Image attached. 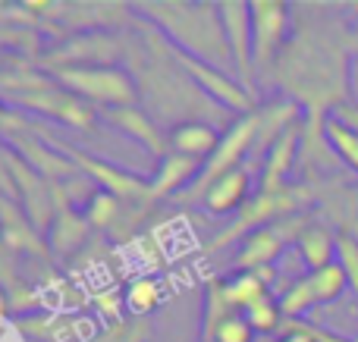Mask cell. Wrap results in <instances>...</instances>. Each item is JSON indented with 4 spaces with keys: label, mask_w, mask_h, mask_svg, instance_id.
Here are the masks:
<instances>
[{
    "label": "cell",
    "mask_w": 358,
    "mask_h": 342,
    "mask_svg": "<svg viewBox=\"0 0 358 342\" xmlns=\"http://www.w3.org/2000/svg\"><path fill=\"white\" fill-rule=\"evenodd\" d=\"M299 142H302V132H299L296 126H289V129L267 148L264 176H261V192L273 195V192H283L286 188V176H289L292 163H296Z\"/></svg>",
    "instance_id": "11"
},
{
    "label": "cell",
    "mask_w": 358,
    "mask_h": 342,
    "mask_svg": "<svg viewBox=\"0 0 358 342\" xmlns=\"http://www.w3.org/2000/svg\"><path fill=\"white\" fill-rule=\"evenodd\" d=\"M6 167H10V173H13V182L22 186V198H25L29 214L35 217L38 226H44L50 217V198H48V188H44V179L35 170H29L25 161H19V157H13V154H6Z\"/></svg>",
    "instance_id": "14"
},
{
    "label": "cell",
    "mask_w": 358,
    "mask_h": 342,
    "mask_svg": "<svg viewBox=\"0 0 358 342\" xmlns=\"http://www.w3.org/2000/svg\"><path fill=\"white\" fill-rule=\"evenodd\" d=\"M299 255L308 264V270H324L336 264V236L330 226L324 223H308L299 236Z\"/></svg>",
    "instance_id": "17"
},
{
    "label": "cell",
    "mask_w": 358,
    "mask_h": 342,
    "mask_svg": "<svg viewBox=\"0 0 358 342\" xmlns=\"http://www.w3.org/2000/svg\"><path fill=\"white\" fill-rule=\"evenodd\" d=\"M6 311V302H3V295H0V314H3Z\"/></svg>",
    "instance_id": "29"
},
{
    "label": "cell",
    "mask_w": 358,
    "mask_h": 342,
    "mask_svg": "<svg viewBox=\"0 0 358 342\" xmlns=\"http://www.w3.org/2000/svg\"><path fill=\"white\" fill-rule=\"evenodd\" d=\"M104 117L110 119L117 129H123L129 138H136V142H142L145 148L151 151V154L157 157H167L164 151H167V142L161 138V132H157V126L148 119V113L138 110V107H107Z\"/></svg>",
    "instance_id": "12"
},
{
    "label": "cell",
    "mask_w": 358,
    "mask_h": 342,
    "mask_svg": "<svg viewBox=\"0 0 358 342\" xmlns=\"http://www.w3.org/2000/svg\"><path fill=\"white\" fill-rule=\"evenodd\" d=\"M220 22L227 31V44L233 54V66L239 73V85L255 98V47H252V3L223 0L217 3Z\"/></svg>",
    "instance_id": "8"
},
{
    "label": "cell",
    "mask_w": 358,
    "mask_h": 342,
    "mask_svg": "<svg viewBox=\"0 0 358 342\" xmlns=\"http://www.w3.org/2000/svg\"><path fill=\"white\" fill-rule=\"evenodd\" d=\"M204 163L195 161V157H185V154H176V151H170L167 157L161 161V167H157V176L155 182H151V198H164V195H173L179 188L185 186V182H195V176L201 173Z\"/></svg>",
    "instance_id": "16"
},
{
    "label": "cell",
    "mask_w": 358,
    "mask_h": 342,
    "mask_svg": "<svg viewBox=\"0 0 358 342\" xmlns=\"http://www.w3.org/2000/svg\"><path fill=\"white\" fill-rule=\"evenodd\" d=\"M0 188H3V195H16V188H13V173L10 167H6V154H0Z\"/></svg>",
    "instance_id": "28"
},
{
    "label": "cell",
    "mask_w": 358,
    "mask_h": 342,
    "mask_svg": "<svg viewBox=\"0 0 358 342\" xmlns=\"http://www.w3.org/2000/svg\"><path fill=\"white\" fill-rule=\"evenodd\" d=\"M22 101L31 107H38V110H44V113H54V117L66 119V123H73V126L92 123V113L85 110V104L76 101L69 91H44L41 98H22Z\"/></svg>",
    "instance_id": "19"
},
{
    "label": "cell",
    "mask_w": 358,
    "mask_h": 342,
    "mask_svg": "<svg viewBox=\"0 0 358 342\" xmlns=\"http://www.w3.org/2000/svg\"><path fill=\"white\" fill-rule=\"evenodd\" d=\"M334 35H299V41L289 47V60H280V69L286 66V82L302 101L311 104L315 126L321 123L324 107L346 104L349 91V54Z\"/></svg>",
    "instance_id": "1"
},
{
    "label": "cell",
    "mask_w": 358,
    "mask_h": 342,
    "mask_svg": "<svg viewBox=\"0 0 358 342\" xmlns=\"http://www.w3.org/2000/svg\"><path fill=\"white\" fill-rule=\"evenodd\" d=\"M54 73L79 98L98 101L107 107H132L136 101V85H132L129 73L117 66H69L54 69Z\"/></svg>",
    "instance_id": "5"
},
{
    "label": "cell",
    "mask_w": 358,
    "mask_h": 342,
    "mask_svg": "<svg viewBox=\"0 0 358 342\" xmlns=\"http://www.w3.org/2000/svg\"><path fill=\"white\" fill-rule=\"evenodd\" d=\"M0 117H3V113H0Z\"/></svg>",
    "instance_id": "31"
},
{
    "label": "cell",
    "mask_w": 358,
    "mask_h": 342,
    "mask_svg": "<svg viewBox=\"0 0 358 342\" xmlns=\"http://www.w3.org/2000/svg\"><path fill=\"white\" fill-rule=\"evenodd\" d=\"M258 113H245L242 119H236L233 126H229V132L220 138V144H217V151L204 161L201 173L195 176V182L189 186V192L182 195V198H204V192H208L210 186H214L220 176L233 173L236 167H239L242 154H245L248 148H255L258 144Z\"/></svg>",
    "instance_id": "4"
},
{
    "label": "cell",
    "mask_w": 358,
    "mask_h": 342,
    "mask_svg": "<svg viewBox=\"0 0 358 342\" xmlns=\"http://www.w3.org/2000/svg\"><path fill=\"white\" fill-rule=\"evenodd\" d=\"M157 302H161V289H157L155 280H138V283H132L129 295H126V305H129L136 314H151V311L157 308Z\"/></svg>",
    "instance_id": "25"
},
{
    "label": "cell",
    "mask_w": 358,
    "mask_h": 342,
    "mask_svg": "<svg viewBox=\"0 0 358 342\" xmlns=\"http://www.w3.org/2000/svg\"><path fill=\"white\" fill-rule=\"evenodd\" d=\"M289 25V6L280 0H255L252 3V47H255V73H264L277 60Z\"/></svg>",
    "instance_id": "9"
},
{
    "label": "cell",
    "mask_w": 358,
    "mask_h": 342,
    "mask_svg": "<svg viewBox=\"0 0 358 342\" xmlns=\"http://www.w3.org/2000/svg\"><path fill=\"white\" fill-rule=\"evenodd\" d=\"M223 286V299H227L229 311H245V308H252L255 302L267 299V280L258 274V270H239L236 276H229L227 283H220Z\"/></svg>",
    "instance_id": "18"
},
{
    "label": "cell",
    "mask_w": 358,
    "mask_h": 342,
    "mask_svg": "<svg viewBox=\"0 0 358 342\" xmlns=\"http://www.w3.org/2000/svg\"><path fill=\"white\" fill-rule=\"evenodd\" d=\"M308 223H311L308 214H296V217L273 220V223L255 230L252 236H245V245H242L236 264H239L242 270H264V267H271V261L286 248V245L299 242V236H302V230Z\"/></svg>",
    "instance_id": "7"
},
{
    "label": "cell",
    "mask_w": 358,
    "mask_h": 342,
    "mask_svg": "<svg viewBox=\"0 0 358 342\" xmlns=\"http://www.w3.org/2000/svg\"><path fill=\"white\" fill-rule=\"evenodd\" d=\"M248 186H252L248 173L242 167H236L233 173L220 176V179H217L214 186L204 192V207H208L210 214L242 211V207L248 205Z\"/></svg>",
    "instance_id": "13"
},
{
    "label": "cell",
    "mask_w": 358,
    "mask_h": 342,
    "mask_svg": "<svg viewBox=\"0 0 358 342\" xmlns=\"http://www.w3.org/2000/svg\"><path fill=\"white\" fill-rule=\"evenodd\" d=\"M201 342H214V339H201Z\"/></svg>",
    "instance_id": "30"
},
{
    "label": "cell",
    "mask_w": 358,
    "mask_h": 342,
    "mask_svg": "<svg viewBox=\"0 0 358 342\" xmlns=\"http://www.w3.org/2000/svg\"><path fill=\"white\" fill-rule=\"evenodd\" d=\"M277 342H317V336H315V327L311 324H302V320H286V324L280 327Z\"/></svg>",
    "instance_id": "27"
},
{
    "label": "cell",
    "mask_w": 358,
    "mask_h": 342,
    "mask_svg": "<svg viewBox=\"0 0 358 342\" xmlns=\"http://www.w3.org/2000/svg\"><path fill=\"white\" fill-rule=\"evenodd\" d=\"M138 10L148 13L182 54L198 57L220 73L233 63L217 3H142Z\"/></svg>",
    "instance_id": "2"
},
{
    "label": "cell",
    "mask_w": 358,
    "mask_h": 342,
    "mask_svg": "<svg viewBox=\"0 0 358 342\" xmlns=\"http://www.w3.org/2000/svg\"><path fill=\"white\" fill-rule=\"evenodd\" d=\"M120 207H123V201H120L117 195H110V192H94L92 201H88L85 223L98 226V230H107V226H113V223L120 220Z\"/></svg>",
    "instance_id": "22"
},
{
    "label": "cell",
    "mask_w": 358,
    "mask_h": 342,
    "mask_svg": "<svg viewBox=\"0 0 358 342\" xmlns=\"http://www.w3.org/2000/svg\"><path fill=\"white\" fill-rule=\"evenodd\" d=\"M324 138H327L336 161H343L349 170L358 173V132L352 126L340 123L336 117H327V123H324Z\"/></svg>",
    "instance_id": "20"
},
{
    "label": "cell",
    "mask_w": 358,
    "mask_h": 342,
    "mask_svg": "<svg viewBox=\"0 0 358 342\" xmlns=\"http://www.w3.org/2000/svg\"><path fill=\"white\" fill-rule=\"evenodd\" d=\"M220 144V135L210 129L208 123H198V119H189V123H179L173 132H170V148L176 154L195 157V161H208L210 154Z\"/></svg>",
    "instance_id": "15"
},
{
    "label": "cell",
    "mask_w": 358,
    "mask_h": 342,
    "mask_svg": "<svg viewBox=\"0 0 358 342\" xmlns=\"http://www.w3.org/2000/svg\"><path fill=\"white\" fill-rule=\"evenodd\" d=\"M346 289H349V280H346V270L340 267V261L324 267V270H308V276L296 280L289 289H286L283 299H280L283 320H299L302 314H308L311 308L336 302Z\"/></svg>",
    "instance_id": "6"
},
{
    "label": "cell",
    "mask_w": 358,
    "mask_h": 342,
    "mask_svg": "<svg viewBox=\"0 0 358 342\" xmlns=\"http://www.w3.org/2000/svg\"><path fill=\"white\" fill-rule=\"evenodd\" d=\"M148 336V324L145 320H132V324H117L94 342H145Z\"/></svg>",
    "instance_id": "26"
},
{
    "label": "cell",
    "mask_w": 358,
    "mask_h": 342,
    "mask_svg": "<svg viewBox=\"0 0 358 342\" xmlns=\"http://www.w3.org/2000/svg\"><path fill=\"white\" fill-rule=\"evenodd\" d=\"M157 44L164 47V54H167V57H173L176 66H182L185 73H189L192 79L198 82V85L208 88L210 94H217V98H220L227 107H233V110H248V107H252V94H248L245 88L239 85V82L229 79L227 73H220V69L208 66V63L198 60V57L182 54V50L173 47V44H164V38H157Z\"/></svg>",
    "instance_id": "10"
},
{
    "label": "cell",
    "mask_w": 358,
    "mask_h": 342,
    "mask_svg": "<svg viewBox=\"0 0 358 342\" xmlns=\"http://www.w3.org/2000/svg\"><path fill=\"white\" fill-rule=\"evenodd\" d=\"M210 339L214 342H252L255 330H252V324L245 320V314L233 311V314H227V318L217 324V330H214V336Z\"/></svg>",
    "instance_id": "23"
},
{
    "label": "cell",
    "mask_w": 358,
    "mask_h": 342,
    "mask_svg": "<svg viewBox=\"0 0 358 342\" xmlns=\"http://www.w3.org/2000/svg\"><path fill=\"white\" fill-rule=\"evenodd\" d=\"M245 320L252 324L255 333H261V336H267V333L280 330V324H283V311H280V302H273L271 295L261 302H255L252 308H245Z\"/></svg>",
    "instance_id": "21"
},
{
    "label": "cell",
    "mask_w": 358,
    "mask_h": 342,
    "mask_svg": "<svg viewBox=\"0 0 358 342\" xmlns=\"http://www.w3.org/2000/svg\"><path fill=\"white\" fill-rule=\"evenodd\" d=\"M336 261H340V267L346 270L349 289H352L355 299H358V239L346 236V232L336 236Z\"/></svg>",
    "instance_id": "24"
},
{
    "label": "cell",
    "mask_w": 358,
    "mask_h": 342,
    "mask_svg": "<svg viewBox=\"0 0 358 342\" xmlns=\"http://www.w3.org/2000/svg\"><path fill=\"white\" fill-rule=\"evenodd\" d=\"M311 192L305 186H286L283 192H261L258 198H252L245 207L239 211V220H236L229 230H223L220 236L214 239V242L208 245V251H220L223 245L236 242L239 236H252L255 230H261V226L273 223V220H283V217H296L299 211H302V205H308Z\"/></svg>",
    "instance_id": "3"
}]
</instances>
